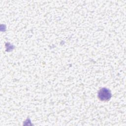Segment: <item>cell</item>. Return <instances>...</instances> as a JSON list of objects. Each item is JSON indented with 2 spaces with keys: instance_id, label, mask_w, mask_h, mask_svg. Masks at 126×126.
I'll list each match as a JSON object with an SVG mask.
<instances>
[{
  "instance_id": "obj_1",
  "label": "cell",
  "mask_w": 126,
  "mask_h": 126,
  "mask_svg": "<svg viewBox=\"0 0 126 126\" xmlns=\"http://www.w3.org/2000/svg\"><path fill=\"white\" fill-rule=\"evenodd\" d=\"M111 93L109 90L106 88L100 89L98 92V97L102 101H106L110 99Z\"/></svg>"
}]
</instances>
